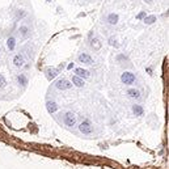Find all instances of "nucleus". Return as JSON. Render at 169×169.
<instances>
[{
	"label": "nucleus",
	"mask_w": 169,
	"mask_h": 169,
	"mask_svg": "<svg viewBox=\"0 0 169 169\" xmlns=\"http://www.w3.org/2000/svg\"><path fill=\"white\" fill-rule=\"evenodd\" d=\"M101 46H102V43H101V41H100V38L98 37H95V38L90 41V47H92L93 50H100L101 49Z\"/></svg>",
	"instance_id": "obj_13"
},
{
	"label": "nucleus",
	"mask_w": 169,
	"mask_h": 169,
	"mask_svg": "<svg viewBox=\"0 0 169 169\" xmlns=\"http://www.w3.org/2000/svg\"><path fill=\"white\" fill-rule=\"evenodd\" d=\"M75 74H76V76L81 77V79H88L90 76V72L84 68H76L75 70Z\"/></svg>",
	"instance_id": "obj_11"
},
{
	"label": "nucleus",
	"mask_w": 169,
	"mask_h": 169,
	"mask_svg": "<svg viewBox=\"0 0 169 169\" xmlns=\"http://www.w3.org/2000/svg\"><path fill=\"white\" fill-rule=\"evenodd\" d=\"M58 70L57 68H47L46 70V76H47V79L49 80H52L54 77H57L58 76Z\"/></svg>",
	"instance_id": "obj_14"
},
{
	"label": "nucleus",
	"mask_w": 169,
	"mask_h": 169,
	"mask_svg": "<svg viewBox=\"0 0 169 169\" xmlns=\"http://www.w3.org/2000/svg\"><path fill=\"white\" fill-rule=\"evenodd\" d=\"M155 21H156L155 14H151V16H147V14H146V16L143 17V22H144L146 25H151V24H153Z\"/></svg>",
	"instance_id": "obj_17"
},
{
	"label": "nucleus",
	"mask_w": 169,
	"mask_h": 169,
	"mask_svg": "<svg viewBox=\"0 0 169 169\" xmlns=\"http://www.w3.org/2000/svg\"><path fill=\"white\" fill-rule=\"evenodd\" d=\"M7 84H8V81H7L6 76L0 74V89H4L7 87Z\"/></svg>",
	"instance_id": "obj_19"
},
{
	"label": "nucleus",
	"mask_w": 169,
	"mask_h": 169,
	"mask_svg": "<svg viewBox=\"0 0 169 169\" xmlns=\"http://www.w3.org/2000/svg\"><path fill=\"white\" fill-rule=\"evenodd\" d=\"M126 93H127V97L131 98V100H140L142 98V93L137 88H130V89H127Z\"/></svg>",
	"instance_id": "obj_5"
},
{
	"label": "nucleus",
	"mask_w": 169,
	"mask_h": 169,
	"mask_svg": "<svg viewBox=\"0 0 169 169\" xmlns=\"http://www.w3.org/2000/svg\"><path fill=\"white\" fill-rule=\"evenodd\" d=\"M76 115L72 112H64L63 113V123L67 127H74L76 126Z\"/></svg>",
	"instance_id": "obj_1"
},
{
	"label": "nucleus",
	"mask_w": 169,
	"mask_h": 169,
	"mask_svg": "<svg viewBox=\"0 0 169 169\" xmlns=\"http://www.w3.org/2000/svg\"><path fill=\"white\" fill-rule=\"evenodd\" d=\"M144 16H146V12H144V11H143V12H140V13H139V14H138V16H137V19L142 20V19H143V17H144Z\"/></svg>",
	"instance_id": "obj_22"
},
{
	"label": "nucleus",
	"mask_w": 169,
	"mask_h": 169,
	"mask_svg": "<svg viewBox=\"0 0 169 169\" xmlns=\"http://www.w3.org/2000/svg\"><path fill=\"white\" fill-rule=\"evenodd\" d=\"M13 66L16 68H22L25 66V59L22 54H16L13 57Z\"/></svg>",
	"instance_id": "obj_6"
},
{
	"label": "nucleus",
	"mask_w": 169,
	"mask_h": 169,
	"mask_svg": "<svg viewBox=\"0 0 169 169\" xmlns=\"http://www.w3.org/2000/svg\"><path fill=\"white\" fill-rule=\"evenodd\" d=\"M144 1H146V3H147V4H152V1H153V0H144Z\"/></svg>",
	"instance_id": "obj_23"
},
{
	"label": "nucleus",
	"mask_w": 169,
	"mask_h": 169,
	"mask_svg": "<svg viewBox=\"0 0 169 169\" xmlns=\"http://www.w3.org/2000/svg\"><path fill=\"white\" fill-rule=\"evenodd\" d=\"M131 109H132L134 115H137V117H140V115L144 114V108H143L142 105H139V104H134Z\"/></svg>",
	"instance_id": "obj_9"
},
{
	"label": "nucleus",
	"mask_w": 169,
	"mask_h": 169,
	"mask_svg": "<svg viewBox=\"0 0 169 169\" xmlns=\"http://www.w3.org/2000/svg\"><path fill=\"white\" fill-rule=\"evenodd\" d=\"M26 16V12L24 11V9H17V12H16V17L17 19H24V17Z\"/></svg>",
	"instance_id": "obj_20"
},
{
	"label": "nucleus",
	"mask_w": 169,
	"mask_h": 169,
	"mask_svg": "<svg viewBox=\"0 0 169 169\" xmlns=\"http://www.w3.org/2000/svg\"><path fill=\"white\" fill-rule=\"evenodd\" d=\"M46 108H47V112H49V113H55L58 110V105L55 104L54 101H47V102H46Z\"/></svg>",
	"instance_id": "obj_16"
},
{
	"label": "nucleus",
	"mask_w": 169,
	"mask_h": 169,
	"mask_svg": "<svg viewBox=\"0 0 169 169\" xmlns=\"http://www.w3.org/2000/svg\"><path fill=\"white\" fill-rule=\"evenodd\" d=\"M121 80L125 85H132L137 83V76L130 71H125L122 75H121Z\"/></svg>",
	"instance_id": "obj_3"
},
{
	"label": "nucleus",
	"mask_w": 169,
	"mask_h": 169,
	"mask_svg": "<svg viewBox=\"0 0 169 169\" xmlns=\"http://www.w3.org/2000/svg\"><path fill=\"white\" fill-rule=\"evenodd\" d=\"M7 47H8L9 51H13V50L16 49V38H14V37H9V38L7 39Z\"/></svg>",
	"instance_id": "obj_15"
},
{
	"label": "nucleus",
	"mask_w": 169,
	"mask_h": 169,
	"mask_svg": "<svg viewBox=\"0 0 169 169\" xmlns=\"http://www.w3.org/2000/svg\"><path fill=\"white\" fill-rule=\"evenodd\" d=\"M47 1H51V0H47Z\"/></svg>",
	"instance_id": "obj_24"
},
{
	"label": "nucleus",
	"mask_w": 169,
	"mask_h": 169,
	"mask_svg": "<svg viewBox=\"0 0 169 169\" xmlns=\"http://www.w3.org/2000/svg\"><path fill=\"white\" fill-rule=\"evenodd\" d=\"M55 87L59 90H67V89H71L72 88V83L68 81L67 79H59L55 83Z\"/></svg>",
	"instance_id": "obj_4"
},
{
	"label": "nucleus",
	"mask_w": 169,
	"mask_h": 169,
	"mask_svg": "<svg viewBox=\"0 0 169 169\" xmlns=\"http://www.w3.org/2000/svg\"><path fill=\"white\" fill-rule=\"evenodd\" d=\"M72 84H74L75 87H77V88H83L85 85V83H84V79H81V77L74 75V76H72Z\"/></svg>",
	"instance_id": "obj_12"
},
{
	"label": "nucleus",
	"mask_w": 169,
	"mask_h": 169,
	"mask_svg": "<svg viewBox=\"0 0 169 169\" xmlns=\"http://www.w3.org/2000/svg\"><path fill=\"white\" fill-rule=\"evenodd\" d=\"M17 83H19L20 85H26L28 84V76L25 74H20L19 76H17Z\"/></svg>",
	"instance_id": "obj_18"
},
{
	"label": "nucleus",
	"mask_w": 169,
	"mask_h": 169,
	"mask_svg": "<svg viewBox=\"0 0 169 169\" xmlns=\"http://www.w3.org/2000/svg\"><path fill=\"white\" fill-rule=\"evenodd\" d=\"M19 34H20V37H21V38H24V39L29 38V37H30L29 26H28V25H21V26L19 28Z\"/></svg>",
	"instance_id": "obj_8"
},
{
	"label": "nucleus",
	"mask_w": 169,
	"mask_h": 169,
	"mask_svg": "<svg viewBox=\"0 0 169 169\" xmlns=\"http://www.w3.org/2000/svg\"><path fill=\"white\" fill-rule=\"evenodd\" d=\"M118 20H119V16H118L117 13H109L106 17V22L109 25H117Z\"/></svg>",
	"instance_id": "obj_10"
},
{
	"label": "nucleus",
	"mask_w": 169,
	"mask_h": 169,
	"mask_svg": "<svg viewBox=\"0 0 169 169\" xmlns=\"http://www.w3.org/2000/svg\"><path fill=\"white\" fill-rule=\"evenodd\" d=\"M77 60H79L80 63H83V64H93V58L90 57L89 54H87V52H83V54H80L79 57H77Z\"/></svg>",
	"instance_id": "obj_7"
},
{
	"label": "nucleus",
	"mask_w": 169,
	"mask_h": 169,
	"mask_svg": "<svg viewBox=\"0 0 169 169\" xmlns=\"http://www.w3.org/2000/svg\"><path fill=\"white\" fill-rule=\"evenodd\" d=\"M79 131L83 135H90L93 132V125L89 119H84L83 122H80L79 125Z\"/></svg>",
	"instance_id": "obj_2"
},
{
	"label": "nucleus",
	"mask_w": 169,
	"mask_h": 169,
	"mask_svg": "<svg viewBox=\"0 0 169 169\" xmlns=\"http://www.w3.org/2000/svg\"><path fill=\"white\" fill-rule=\"evenodd\" d=\"M109 45L118 47V43H117V39H115V37H110V38H109Z\"/></svg>",
	"instance_id": "obj_21"
}]
</instances>
